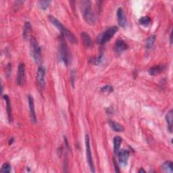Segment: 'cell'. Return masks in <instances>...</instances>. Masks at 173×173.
Instances as JSON below:
<instances>
[{"label":"cell","instance_id":"obj_26","mask_svg":"<svg viewBox=\"0 0 173 173\" xmlns=\"http://www.w3.org/2000/svg\"><path fill=\"white\" fill-rule=\"evenodd\" d=\"M102 56H100V57L97 58H95L94 59H93V64H96V65L99 64L100 62H102Z\"/></svg>","mask_w":173,"mask_h":173},{"label":"cell","instance_id":"obj_25","mask_svg":"<svg viewBox=\"0 0 173 173\" xmlns=\"http://www.w3.org/2000/svg\"><path fill=\"white\" fill-rule=\"evenodd\" d=\"M113 90H114V89H113V87L111 85H106L104 87H102L101 89L102 92L104 93H110L113 92Z\"/></svg>","mask_w":173,"mask_h":173},{"label":"cell","instance_id":"obj_22","mask_svg":"<svg viewBox=\"0 0 173 173\" xmlns=\"http://www.w3.org/2000/svg\"><path fill=\"white\" fill-rule=\"evenodd\" d=\"M151 22H152V20L149 16H143L139 19V23L143 26H148Z\"/></svg>","mask_w":173,"mask_h":173},{"label":"cell","instance_id":"obj_14","mask_svg":"<svg viewBox=\"0 0 173 173\" xmlns=\"http://www.w3.org/2000/svg\"><path fill=\"white\" fill-rule=\"evenodd\" d=\"M4 99L6 103V110H7V113H8V118L9 122H12V107H11V103L9 97L7 95L4 96Z\"/></svg>","mask_w":173,"mask_h":173},{"label":"cell","instance_id":"obj_1","mask_svg":"<svg viewBox=\"0 0 173 173\" xmlns=\"http://www.w3.org/2000/svg\"><path fill=\"white\" fill-rule=\"evenodd\" d=\"M82 12L85 20L88 24L93 25L96 23V18L92 11L90 2L85 1L82 2Z\"/></svg>","mask_w":173,"mask_h":173},{"label":"cell","instance_id":"obj_11","mask_svg":"<svg viewBox=\"0 0 173 173\" xmlns=\"http://www.w3.org/2000/svg\"><path fill=\"white\" fill-rule=\"evenodd\" d=\"M48 19L49 20L50 22H51V23L53 25V26H55L59 31H60L62 34L64 32V31H66V29H67V28H66L64 26V25H63L60 23V22H59L57 19V18H56L55 17H53V16H49Z\"/></svg>","mask_w":173,"mask_h":173},{"label":"cell","instance_id":"obj_15","mask_svg":"<svg viewBox=\"0 0 173 173\" xmlns=\"http://www.w3.org/2000/svg\"><path fill=\"white\" fill-rule=\"evenodd\" d=\"M108 123L112 129L116 132H122L124 130V127H122L121 124H119L118 123V122H116L115 121H110L108 122Z\"/></svg>","mask_w":173,"mask_h":173},{"label":"cell","instance_id":"obj_13","mask_svg":"<svg viewBox=\"0 0 173 173\" xmlns=\"http://www.w3.org/2000/svg\"><path fill=\"white\" fill-rule=\"evenodd\" d=\"M164 69L165 67L163 65L155 66V67H153L149 69L148 73L152 76H156V75H158L162 72Z\"/></svg>","mask_w":173,"mask_h":173},{"label":"cell","instance_id":"obj_6","mask_svg":"<svg viewBox=\"0 0 173 173\" xmlns=\"http://www.w3.org/2000/svg\"><path fill=\"white\" fill-rule=\"evenodd\" d=\"M45 70L43 67H39L37 72V81L41 89H43L45 86Z\"/></svg>","mask_w":173,"mask_h":173},{"label":"cell","instance_id":"obj_21","mask_svg":"<svg viewBox=\"0 0 173 173\" xmlns=\"http://www.w3.org/2000/svg\"><path fill=\"white\" fill-rule=\"evenodd\" d=\"M156 41V35H152L151 37H150L147 40L146 42V48L147 49H151L153 45V43L155 42Z\"/></svg>","mask_w":173,"mask_h":173},{"label":"cell","instance_id":"obj_27","mask_svg":"<svg viewBox=\"0 0 173 173\" xmlns=\"http://www.w3.org/2000/svg\"><path fill=\"white\" fill-rule=\"evenodd\" d=\"M114 166H115L116 172H120V170H119L118 166H117V164H116V161H115V160H114Z\"/></svg>","mask_w":173,"mask_h":173},{"label":"cell","instance_id":"obj_20","mask_svg":"<svg viewBox=\"0 0 173 173\" xmlns=\"http://www.w3.org/2000/svg\"><path fill=\"white\" fill-rule=\"evenodd\" d=\"M31 30V25L29 22H27L24 24V29H23V37L24 39H27L29 37L30 32Z\"/></svg>","mask_w":173,"mask_h":173},{"label":"cell","instance_id":"obj_19","mask_svg":"<svg viewBox=\"0 0 173 173\" xmlns=\"http://www.w3.org/2000/svg\"><path fill=\"white\" fill-rule=\"evenodd\" d=\"M162 169L163 171L166 172H173V165L171 161H166L163 164L162 166Z\"/></svg>","mask_w":173,"mask_h":173},{"label":"cell","instance_id":"obj_24","mask_svg":"<svg viewBox=\"0 0 173 173\" xmlns=\"http://www.w3.org/2000/svg\"><path fill=\"white\" fill-rule=\"evenodd\" d=\"M50 3H51L50 1H40L39 2V4L40 5V7L43 10H45L50 4Z\"/></svg>","mask_w":173,"mask_h":173},{"label":"cell","instance_id":"obj_12","mask_svg":"<svg viewBox=\"0 0 173 173\" xmlns=\"http://www.w3.org/2000/svg\"><path fill=\"white\" fill-rule=\"evenodd\" d=\"M28 100H29V105L30 108V115H31V119L33 122H36V116H35V111H34V99L32 96H29L28 97Z\"/></svg>","mask_w":173,"mask_h":173},{"label":"cell","instance_id":"obj_29","mask_svg":"<svg viewBox=\"0 0 173 173\" xmlns=\"http://www.w3.org/2000/svg\"><path fill=\"white\" fill-rule=\"evenodd\" d=\"M139 172H146V171H145L143 168H141L139 171Z\"/></svg>","mask_w":173,"mask_h":173},{"label":"cell","instance_id":"obj_8","mask_svg":"<svg viewBox=\"0 0 173 173\" xmlns=\"http://www.w3.org/2000/svg\"><path fill=\"white\" fill-rule=\"evenodd\" d=\"M117 18H118V24L120 25L121 27H126L127 24V18H126V16L124 12L122 10V8H119L117 10Z\"/></svg>","mask_w":173,"mask_h":173},{"label":"cell","instance_id":"obj_23","mask_svg":"<svg viewBox=\"0 0 173 173\" xmlns=\"http://www.w3.org/2000/svg\"><path fill=\"white\" fill-rule=\"evenodd\" d=\"M11 171V166L8 163H4L2 165L0 172H10Z\"/></svg>","mask_w":173,"mask_h":173},{"label":"cell","instance_id":"obj_2","mask_svg":"<svg viewBox=\"0 0 173 173\" xmlns=\"http://www.w3.org/2000/svg\"><path fill=\"white\" fill-rule=\"evenodd\" d=\"M59 56L61 60L66 64H68L70 62V53L68 49L67 43L65 42L64 37L62 36L59 41Z\"/></svg>","mask_w":173,"mask_h":173},{"label":"cell","instance_id":"obj_7","mask_svg":"<svg viewBox=\"0 0 173 173\" xmlns=\"http://www.w3.org/2000/svg\"><path fill=\"white\" fill-rule=\"evenodd\" d=\"M26 77H25V65L23 63H20L18 67L17 84L19 86H23L25 83Z\"/></svg>","mask_w":173,"mask_h":173},{"label":"cell","instance_id":"obj_3","mask_svg":"<svg viewBox=\"0 0 173 173\" xmlns=\"http://www.w3.org/2000/svg\"><path fill=\"white\" fill-rule=\"evenodd\" d=\"M31 53L34 60L37 64H40L42 59L41 50L34 37H31Z\"/></svg>","mask_w":173,"mask_h":173},{"label":"cell","instance_id":"obj_5","mask_svg":"<svg viewBox=\"0 0 173 173\" xmlns=\"http://www.w3.org/2000/svg\"><path fill=\"white\" fill-rule=\"evenodd\" d=\"M85 146H86V156H87V162L89 163L91 171H92V172H95V169H94V165L92 156V152H91L89 137L88 135H85Z\"/></svg>","mask_w":173,"mask_h":173},{"label":"cell","instance_id":"obj_10","mask_svg":"<svg viewBox=\"0 0 173 173\" xmlns=\"http://www.w3.org/2000/svg\"><path fill=\"white\" fill-rule=\"evenodd\" d=\"M127 48V44L124 41L119 39L116 41L114 45V50L116 53H118V54H121V53L123 52L124 50H126Z\"/></svg>","mask_w":173,"mask_h":173},{"label":"cell","instance_id":"obj_9","mask_svg":"<svg viewBox=\"0 0 173 173\" xmlns=\"http://www.w3.org/2000/svg\"><path fill=\"white\" fill-rule=\"evenodd\" d=\"M118 153V161L122 166L127 165L128 157H129V152L128 150H122Z\"/></svg>","mask_w":173,"mask_h":173},{"label":"cell","instance_id":"obj_16","mask_svg":"<svg viewBox=\"0 0 173 173\" xmlns=\"http://www.w3.org/2000/svg\"><path fill=\"white\" fill-rule=\"evenodd\" d=\"M81 38H82V40H83L84 45L85 46L86 48H89V47L92 45V39H91L89 35L87 33L85 32L82 33Z\"/></svg>","mask_w":173,"mask_h":173},{"label":"cell","instance_id":"obj_17","mask_svg":"<svg viewBox=\"0 0 173 173\" xmlns=\"http://www.w3.org/2000/svg\"><path fill=\"white\" fill-rule=\"evenodd\" d=\"M166 121L168 124V129L172 133V110H171L166 115Z\"/></svg>","mask_w":173,"mask_h":173},{"label":"cell","instance_id":"obj_4","mask_svg":"<svg viewBox=\"0 0 173 173\" xmlns=\"http://www.w3.org/2000/svg\"><path fill=\"white\" fill-rule=\"evenodd\" d=\"M118 31V27H111L106 29L101 35L99 36L98 39V41L100 44H104L108 41L112 39V37Z\"/></svg>","mask_w":173,"mask_h":173},{"label":"cell","instance_id":"obj_30","mask_svg":"<svg viewBox=\"0 0 173 173\" xmlns=\"http://www.w3.org/2000/svg\"><path fill=\"white\" fill-rule=\"evenodd\" d=\"M172 33H171V44H172Z\"/></svg>","mask_w":173,"mask_h":173},{"label":"cell","instance_id":"obj_18","mask_svg":"<svg viewBox=\"0 0 173 173\" xmlns=\"http://www.w3.org/2000/svg\"><path fill=\"white\" fill-rule=\"evenodd\" d=\"M122 141V139L121 137L116 136L114 138V151L115 153H117L118 152Z\"/></svg>","mask_w":173,"mask_h":173},{"label":"cell","instance_id":"obj_28","mask_svg":"<svg viewBox=\"0 0 173 173\" xmlns=\"http://www.w3.org/2000/svg\"><path fill=\"white\" fill-rule=\"evenodd\" d=\"M13 141H14V139H13V138H12V139H10V141H9V145L12 144V142H13Z\"/></svg>","mask_w":173,"mask_h":173}]
</instances>
